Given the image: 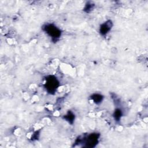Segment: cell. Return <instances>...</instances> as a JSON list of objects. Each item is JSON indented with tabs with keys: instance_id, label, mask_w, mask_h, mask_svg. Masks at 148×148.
Wrapping results in <instances>:
<instances>
[{
	"instance_id": "obj_1",
	"label": "cell",
	"mask_w": 148,
	"mask_h": 148,
	"mask_svg": "<svg viewBox=\"0 0 148 148\" xmlns=\"http://www.w3.org/2000/svg\"><path fill=\"white\" fill-rule=\"evenodd\" d=\"M100 134L97 132L91 133L86 136L82 138L78 137L75 141L76 144H84V147H94L99 142V138Z\"/></svg>"
},
{
	"instance_id": "obj_2",
	"label": "cell",
	"mask_w": 148,
	"mask_h": 148,
	"mask_svg": "<svg viewBox=\"0 0 148 148\" xmlns=\"http://www.w3.org/2000/svg\"><path fill=\"white\" fill-rule=\"evenodd\" d=\"M42 29L51 38L53 42H57L62 34L61 29L52 23L44 25L42 27Z\"/></svg>"
},
{
	"instance_id": "obj_3",
	"label": "cell",
	"mask_w": 148,
	"mask_h": 148,
	"mask_svg": "<svg viewBox=\"0 0 148 148\" xmlns=\"http://www.w3.org/2000/svg\"><path fill=\"white\" fill-rule=\"evenodd\" d=\"M44 87L46 91L50 94H54L60 86L58 79L54 75H49L46 77Z\"/></svg>"
},
{
	"instance_id": "obj_4",
	"label": "cell",
	"mask_w": 148,
	"mask_h": 148,
	"mask_svg": "<svg viewBox=\"0 0 148 148\" xmlns=\"http://www.w3.org/2000/svg\"><path fill=\"white\" fill-rule=\"evenodd\" d=\"M113 23L111 20H108L102 24L99 27V33L101 35H106L111 30Z\"/></svg>"
},
{
	"instance_id": "obj_5",
	"label": "cell",
	"mask_w": 148,
	"mask_h": 148,
	"mask_svg": "<svg viewBox=\"0 0 148 148\" xmlns=\"http://www.w3.org/2000/svg\"><path fill=\"white\" fill-rule=\"evenodd\" d=\"M64 119H65L66 121H68L71 124H72L75 121V114L71 110H69L67 113L64 116Z\"/></svg>"
},
{
	"instance_id": "obj_6",
	"label": "cell",
	"mask_w": 148,
	"mask_h": 148,
	"mask_svg": "<svg viewBox=\"0 0 148 148\" xmlns=\"http://www.w3.org/2000/svg\"><path fill=\"white\" fill-rule=\"evenodd\" d=\"M91 99L96 104H99L103 99V96L100 94L95 93L91 95Z\"/></svg>"
},
{
	"instance_id": "obj_7",
	"label": "cell",
	"mask_w": 148,
	"mask_h": 148,
	"mask_svg": "<svg viewBox=\"0 0 148 148\" xmlns=\"http://www.w3.org/2000/svg\"><path fill=\"white\" fill-rule=\"evenodd\" d=\"M122 116H123V112H122L121 109L120 108L116 109L113 113V116L114 120L116 121H120Z\"/></svg>"
},
{
	"instance_id": "obj_8",
	"label": "cell",
	"mask_w": 148,
	"mask_h": 148,
	"mask_svg": "<svg viewBox=\"0 0 148 148\" xmlns=\"http://www.w3.org/2000/svg\"><path fill=\"white\" fill-rule=\"evenodd\" d=\"M94 7V5L92 3L88 2L86 4L85 7L83 9V10L86 13H90L92 10H93Z\"/></svg>"
}]
</instances>
